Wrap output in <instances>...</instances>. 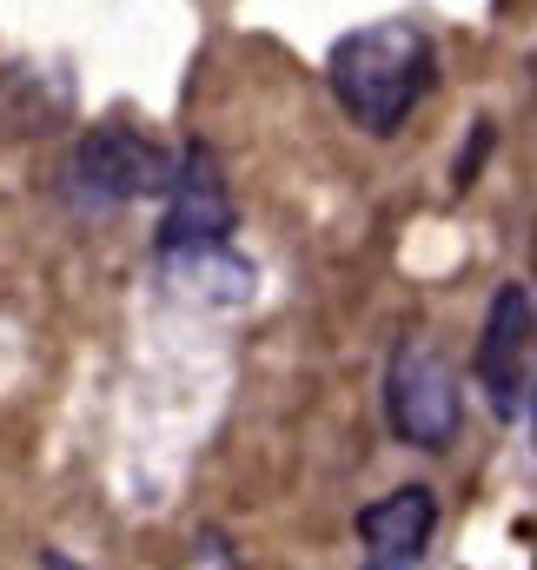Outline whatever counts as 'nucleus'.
<instances>
[{
	"instance_id": "nucleus-1",
	"label": "nucleus",
	"mask_w": 537,
	"mask_h": 570,
	"mask_svg": "<svg viewBox=\"0 0 537 570\" xmlns=\"http://www.w3.org/2000/svg\"><path fill=\"white\" fill-rule=\"evenodd\" d=\"M325 73H332V94H339L345 120H359L365 134H399L404 114L438 80V53L411 20H372V27H359L332 47Z\"/></svg>"
},
{
	"instance_id": "nucleus-3",
	"label": "nucleus",
	"mask_w": 537,
	"mask_h": 570,
	"mask_svg": "<svg viewBox=\"0 0 537 570\" xmlns=\"http://www.w3.org/2000/svg\"><path fill=\"white\" fill-rule=\"evenodd\" d=\"M166 173L173 166L159 159V146H146L127 127H94L74 153V166H67V193H74L80 213H114L139 193H159Z\"/></svg>"
},
{
	"instance_id": "nucleus-4",
	"label": "nucleus",
	"mask_w": 537,
	"mask_h": 570,
	"mask_svg": "<svg viewBox=\"0 0 537 570\" xmlns=\"http://www.w3.org/2000/svg\"><path fill=\"white\" fill-rule=\"evenodd\" d=\"M471 372L491 392L498 419H525V392H531V292L525 285H498Z\"/></svg>"
},
{
	"instance_id": "nucleus-2",
	"label": "nucleus",
	"mask_w": 537,
	"mask_h": 570,
	"mask_svg": "<svg viewBox=\"0 0 537 570\" xmlns=\"http://www.w3.org/2000/svg\"><path fill=\"white\" fill-rule=\"evenodd\" d=\"M385 412H392V431L404 444L445 451L458 438V372L431 338H404L399 345L392 379H385Z\"/></svg>"
},
{
	"instance_id": "nucleus-5",
	"label": "nucleus",
	"mask_w": 537,
	"mask_h": 570,
	"mask_svg": "<svg viewBox=\"0 0 537 570\" xmlns=\"http://www.w3.org/2000/svg\"><path fill=\"white\" fill-rule=\"evenodd\" d=\"M166 219H159V246L166 253H199V246H219L233 233V193L219 179V159L206 146H193L179 159V173H166Z\"/></svg>"
},
{
	"instance_id": "nucleus-6",
	"label": "nucleus",
	"mask_w": 537,
	"mask_h": 570,
	"mask_svg": "<svg viewBox=\"0 0 537 570\" xmlns=\"http://www.w3.org/2000/svg\"><path fill=\"white\" fill-rule=\"evenodd\" d=\"M431 524H438V504L424 484H404L392 498L365 504L359 511V544H365V570H411L431 544Z\"/></svg>"
}]
</instances>
